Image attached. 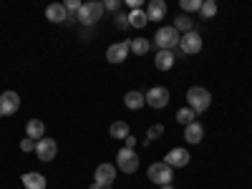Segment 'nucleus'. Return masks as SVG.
Listing matches in <instances>:
<instances>
[{
	"label": "nucleus",
	"mask_w": 252,
	"mask_h": 189,
	"mask_svg": "<svg viewBox=\"0 0 252 189\" xmlns=\"http://www.w3.org/2000/svg\"><path fill=\"white\" fill-rule=\"evenodd\" d=\"M94 179L101 187H111V182L116 179V166L114 164H98L96 172H94Z\"/></svg>",
	"instance_id": "nucleus-12"
},
{
	"label": "nucleus",
	"mask_w": 252,
	"mask_h": 189,
	"mask_svg": "<svg viewBox=\"0 0 252 189\" xmlns=\"http://www.w3.org/2000/svg\"><path fill=\"white\" fill-rule=\"evenodd\" d=\"M129 53H131V40H121V43H114V46L106 48L109 63H124Z\"/></svg>",
	"instance_id": "nucleus-10"
},
{
	"label": "nucleus",
	"mask_w": 252,
	"mask_h": 189,
	"mask_svg": "<svg viewBox=\"0 0 252 189\" xmlns=\"http://www.w3.org/2000/svg\"><path fill=\"white\" fill-rule=\"evenodd\" d=\"M109 134H111L114 139H126V136H129V124H126V121H114L111 129H109Z\"/></svg>",
	"instance_id": "nucleus-21"
},
{
	"label": "nucleus",
	"mask_w": 252,
	"mask_h": 189,
	"mask_svg": "<svg viewBox=\"0 0 252 189\" xmlns=\"http://www.w3.org/2000/svg\"><path fill=\"white\" fill-rule=\"evenodd\" d=\"M202 139H204V126H202L199 121L184 126V141H187V144H199Z\"/></svg>",
	"instance_id": "nucleus-14"
},
{
	"label": "nucleus",
	"mask_w": 252,
	"mask_h": 189,
	"mask_svg": "<svg viewBox=\"0 0 252 189\" xmlns=\"http://www.w3.org/2000/svg\"><path fill=\"white\" fill-rule=\"evenodd\" d=\"M35 144H38V141H33V139L26 136L23 141H20V152H26V154H28V152H35Z\"/></svg>",
	"instance_id": "nucleus-28"
},
{
	"label": "nucleus",
	"mask_w": 252,
	"mask_h": 189,
	"mask_svg": "<svg viewBox=\"0 0 252 189\" xmlns=\"http://www.w3.org/2000/svg\"><path fill=\"white\" fill-rule=\"evenodd\" d=\"M121 8V0H106L103 3V10H119Z\"/></svg>",
	"instance_id": "nucleus-30"
},
{
	"label": "nucleus",
	"mask_w": 252,
	"mask_h": 189,
	"mask_svg": "<svg viewBox=\"0 0 252 189\" xmlns=\"http://www.w3.org/2000/svg\"><path fill=\"white\" fill-rule=\"evenodd\" d=\"M26 134H28V139L40 141V139L46 136V126H43V121H40V119H31L28 126H26Z\"/></svg>",
	"instance_id": "nucleus-18"
},
{
	"label": "nucleus",
	"mask_w": 252,
	"mask_h": 189,
	"mask_svg": "<svg viewBox=\"0 0 252 189\" xmlns=\"http://www.w3.org/2000/svg\"><path fill=\"white\" fill-rule=\"evenodd\" d=\"M179 48H182V53H187V56L199 53V51H202V35H199L197 31L184 33V35L179 38Z\"/></svg>",
	"instance_id": "nucleus-7"
},
{
	"label": "nucleus",
	"mask_w": 252,
	"mask_h": 189,
	"mask_svg": "<svg viewBox=\"0 0 252 189\" xmlns=\"http://www.w3.org/2000/svg\"><path fill=\"white\" fill-rule=\"evenodd\" d=\"M46 18L51 20V23H73V15L66 10V5H61V3H51L46 8Z\"/></svg>",
	"instance_id": "nucleus-11"
},
{
	"label": "nucleus",
	"mask_w": 252,
	"mask_h": 189,
	"mask_svg": "<svg viewBox=\"0 0 252 189\" xmlns=\"http://www.w3.org/2000/svg\"><path fill=\"white\" fill-rule=\"evenodd\" d=\"M20 182H23L26 189H46V184H48L46 177H43V174H38V172H26Z\"/></svg>",
	"instance_id": "nucleus-15"
},
{
	"label": "nucleus",
	"mask_w": 252,
	"mask_h": 189,
	"mask_svg": "<svg viewBox=\"0 0 252 189\" xmlns=\"http://www.w3.org/2000/svg\"><path fill=\"white\" fill-rule=\"evenodd\" d=\"M161 134H164V126H161V124H152L149 129H146V141H144V144H149V141L159 139Z\"/></svg>",
	"instance_id": "nucleus-25"
},
{
	"label": "nucleus",
	"mask_w": 252,
	"mask_h": 189,
	"mask_svg": "<svg viewBox=\"0 0 252 189\" xmlns=\"http://www.w3.org/2000/svg\"><path fill=\"white\" fill-rule=\"evenodd\" d=\"M154 63H157L159 71H169V68L174 66V53H172V51H159Z\"/></svg>",
	"instance_id": "nucleus-19"
},
{
	"label": "nucleus",
	"mask_w": 252,
	"mask_h": 189,
	"mask_svg": "<svg viewBox=\"0 0 252 189\" xmlns=\"http://www.w3.org/2000/svg\"><path fill=\"white\" fill-rule=\"evenodd\" d=\"M124 103H126V109H131V111H139L146 106V96L141 91H129L124 96Z\"/></svg>",
	"instance_id": "nucleus-17"
},
{
	"label": "nucleus",
	"mask_w": 252,
	"mask_h": 189,
	"mask_svg": "<svg viewBox=\"0 0 252 189\" xmlns=\"http://www.w3.org/2000/svg\"><path fill=\"white\" fill-rule=\"evenodd\" d=\"M101 15H103V3H83L76 18L83 26H94V23L101 20Z\"/></svg>",
	"instance_id": "nucleus-5"
},
{
	"label": "nucleus",
	"mask_w": 252,
	"mask_h": 189,
	"mask_svg": "<svg viewBox=\"0 0 252 189\" xmlns=\"http://www.w3.org/2000/svg\"><path fill=\"white\" fill-rule=\"evenodd\" d=\"M166 103H169V91H166L164 86H154L146 91V106L152 109H164Z\"/></svg>",
	"instance_id": "nucleus-9"
},
{
	"label": "nucleus",
	"mask_w": 252,
	"mask_h": 189,
	"mask_svg": "<svg viewBox=\"0 0 252 189\" xmlns=\"http://www.w3.org/2000/svg\"><path fill=\"white\" fill-rule=\"evenodd\" d=\"M56 154H58V144H56L53 139L43 136V139L35 144V157H38V161H53Z\"/></svg>",
	"instance_id": "nucleus-6"
},
{
	"label": "nucleus",
	"mask_w": 252,
	"mask_h": 189,
	"mask_svg": "<svg viewBox=\"0 0 252 189\" xmlns=\"http://www.w3.org/2000/svg\"><path fill=\"white\" fill-rule=\"evenodd\" d=\"M129 26V15H116V28H126Z\"/></svg>",
	"instance_id": "nucleus-31"
},
{
	"label": "nucleus",
	"mask_w": 252,
	"mask_h": 189,
	"mask_svg": "<svg viewBox=\"0 0 252 189\" xmlns=\"http://www.w3.org/2000/svg\"><path fill=\"white\" fill-rule=\"evenodd\" d=\"M164 161H166V164H169L172 169H174V166H187L189 161H192V157H189V152H187V149L177 146V149H172L169 154H166V159H164Z\"/></svg>",
	"instance_id": "nucleus-13"
},
{
	"label": "nucleus",
	"mask_w": 252,
	"mask_h": 189,
	"mask_svg": "<svg viewBox=\"0 0 252 189\" xmlns=\"http://www.w3.org/2000/svg\"><path fill=\"white\" fill-rule=\"evenodd\" d=\"M116 169H121L124 174H134L136 169H139V157H136V152L134 149H119V154H116Z\"/></svg>",
	"instance_id": "nucleus-3"
},
{
	"label": "nucleus",
	"mask_w": 252,
	"mask_h": 189,
	"mask_svg": "<svg viewBox=\"0 0 252 189\" xmlns=\"http://www.w3.org/2000/svg\"><path fill=\"white\" fill-rule=\"evenodd\" d=\"M159 189H174V187H172V184H166V187H159Z\"/></svg>",
	"instance_id": "nucleus-34"
},
{
	"label": "nucleus",
	"mask_w": 252,
	"mask_h": 189,
	"mask_svg": "<svg viewBox=\"0 0 252 189\" xmlns=\"http://www.w3.org/2000/svg\"><path fill=\"white\" fill-rule=\"evenodd\" d=\"M179 31L174 26H166V28H159L157 35H154V43L159 46V51H174L179 46Z\"/></svg>",
	"instance_id": "nucleus-2"
},
{
	"label": "nucleus",
	"mask_w": 252,
	"mask_h": 189,
	"mask_svg": "<svg viewBox=\"0 0 252 189\" xmlns=\"http://www.w3.org/2000/svg\"><path fill=\"white\" fill-rule=\"evenodd\" d=\"M182 10H187V13L202 10V0H182Z\"/></svg>",
	"instance_id": "nucleus-27"
},
{
	"label": "nucleus",
	"mask_w": 252,
	"mask_h": 189,
	"mask_svg": "<svg viewBox=\"0 0 252 189\" xmlns=\"http://www.w3.org/2000/svg\"><path fill=\"white\" fill-rule=\"evenodd\" d=\"M174 28L182 31V33H192V18H189V15H179L174 20Z\"/></svg>",
	"instance_id": "nucleus-24"
},
{
	"label": "nucleus",
	"mask_w": 252,
	"mask_h": 189,
	"mask_svg": "<svg viewBox=\"0 0 252 189\" xmlns=\"http://www.w3.org/2000/svg\"><path fill=\"white\" fill-rule=\"evenodd\" d=\"M18 109H20V96L15 91L0 94V116H13Z\"/></svg>",
	"instance_id": "nucleus-8"
},
{
	"label": "nucleus",
	"mask_w": 252,
	"mask_h": 189,
	"mask_svg": "<svg viewBox=\"0 0 252 189\" xmlns=\"http://www.w3.org/2000/svg\"><path fill=\"white\" fill-rule=\"evenodd\" d=\"M149 48H152V43L146 38H134L131 40V53L134 56H146V53H149Z\"/></svg>",
	"instance_id": "nucleus-20"
},
{
	"label": "nucleus",
	"mask_w": 252,
	"mask_h": 189,
	"mask_svg": "<svg viewBox=\"0 0 252 189\" xmlns=\"http://www.w3.org/2000/svg\"><path fill=\"white\" fill-rule=\"evenodd\" d=\"M187 106L194 114H202V111H207L209 106H212V94H209L207 89H202V86H192L187 91Z\"/></svg>",
	"instance_id": "nucleus-1"
},
{
	"label": "nucleus",
	"mask_w": 252,
	"mask_h": 189,
	"mask_svg": "<svg viewBox=\"0 0 252 189\" xmlns=\"http://www.w3.org/2000/svg\"><path fill=\"white\" fill-rule=\"evenodd\" d=\"M177 121L184 124V126H189V124H194V121H197V114L189 109V106H187V109H179V111H177Z\"/></svg>",
	"instance_id": "nucleus-23"
},
{
	"label": "nucleus",
	"mask_w": 252,
	"mask_h": 189,
	"mask_svg": "<svg viewBox=\"0 0 252 189\" xmlns=\"http://www.w3.org/2000/svg\"><path fill=\"white\" fill-rule=\"evenodd\" d=\"M91 189H103V187H101V184H96V182H94V184H91Z\"/></svg>",
	"instance_id": "nucleus-33"
},
{
	"label": "nucleus",
	"mask_w": 252,
	"mask_h": 189,
	"mask_svg": "<svg viewBox=\"0 0 252 189\" xmlns=\"http://www.w3.org/2000/svg\"><path fill=\"white\" fill-rule=\"evenodd\" d=\"M146 23H149V18H146V10H131V13H129V26H134V28H144Z\"/></svg>",
	"instance_id": "nucleus-22"
},
{
	"label": "nucleus",
	"mask_w": 252,
	"mask_h": 189,
	"mask_svg": "<svg viewBox=\"0 0 252 189\" xmlns=\"http://www.w3.org/2000/svg\"><path fill=\"white\" fill-rule=\"evenodd\" d=\"M204 18H215L217 15V3L215 0H207V3H202V10H199Z\"/></svg>",
	"instance_id": "nucleus-26"
},
{
	"label": "nucleus",
	"mask_w": 252,
	"mask_h": 189,
	"mask_svg": "<svg viewBox=\"0 0 252 189\" xmlns=\"http://www.w3.org/2000/svg\"><path fill=\"white\" fill-rule=\"evenodd\" d=\"M166 15V3L164 0H152L149 5H146V18H149V23L152 20H164Z\"/></svg>",
	"instance_id": "nucleus-16"
},
{
	"label": "nucleus",
	"mask_w": 252,
	"mask_h": 189,
	"mask_svg": "<svg viewBox=\"0 0 252 189\" xmlns=\"http://www.w3.org/2000/svg\"><path fill=\"white\" fill-rule=\"evenodd\" d=\"M103 189H111V187H103Z\"/></svg>",
	"instance_id": "nucleus-35"
},
{
	"label": "nucleus",
	"mask_w": 252,
	"mask_h": 189,
	"mask_svg": "<svg viewBox=\"0 0 252 189\" xmlns=\"http://www.w3.org/2000/svg\"><path fill=\"white\" fill-rule=\"evenodd\" d=\"M81 5H83L81 0H68V3H66V10H68V13H78Z\"/></svg>",
	"instance_id": "nucleus-29"
},
{
	"label": "nucleus",
	"mask_w": 252,
	"mask_h": 189,
	"mask_svg": "<svg viewBox=\"0 0 252 189\" xmlns=\"http://www.w3.org/2000/svg\"><path fill=\"white\" fill-rule=\"evenodd\" d=\"M149 179L154 184H159V187H166V184L174 179V169L166 161H157V164L149 166Z\"/></svg>",
	"instance_id": "nucleus-4"
},
{
	"label": "nucleus",
	"mask_w": 252,
	"mask_h": 189,
	"mask_svg": "<svg viewBox=\"0 0 252 189\" xmlns=\"http://www.w3.org/2000/svg\"><path fill=\"white\" fill-rule=\"evenodd\" d=\"M124 141H126V149H134V144H136V139H134L131 134H129V136H126Z\"/></svg>",
	"instance_id": "nucleus-32"
}]
</instances>
